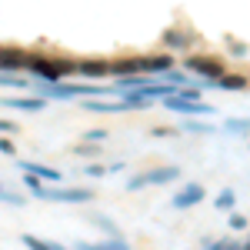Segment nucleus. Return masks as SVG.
Instances as JSON below:
<instances>
[{
    "label": "nucleus",
    "instance_id": "nucleus-1",
    "mask_svg": "<svg viewBox=\"0 0 250 250\" xmlns=\"http://www.w3.org/2000/svg\"><path fill=\"white\" fill-rule=\"evenodd\" d=\"M74 63L77 60H54V57H43V54H27L23 57V70H30L40 83H57L60 77L74 74Z\"/></svg>",
    "mask_w": 250,
    "mask_h": 250
},
{
    "label": "nucleus",
    "instance_id": "nucleus-2",
    "mask_svg": "<svg viewBox=\"0 0 250 250\" xmlns=\"http://www.w3.org/2000/svg\"><path fill=\"white\" fill-rule=\"evenodd\" d=\"M100 94H114V87H104V83H43L37 97H43V100H74V97H100Z\"/></svg>",
    "mask_w": 250,
    "mask_h": 250
},
{
    "label": "nucleus",
    "instance_id": "nucleus-3",
    "mask_svg": "<svg viewBox=\"0 0 250 250\" xmlns=\"http://www.w3.org/2000/svg\"><path fill=\"white\" fill-rule=\"evenodd\" d=\"M180 177V167H173V164H164V167H154V170L147 173H137V177H130L127 180V190H144V187H154V184H170V180H177Z\"/></svg>",
    "mask_w": 250,
    "mask_h": 250
},
{
    "label": "nucleus",
    "instance_id": "nucleus-4",
    "mask_svg": "<svg viewBox=\"0 0 250 250\" xmlns=\"http://www.w3.org/2000/svg\"><path fill=\"white\" fill-rule=\"evenodd\" d=\"M184 67H187L190 74H200L207 83H217V80L227 74V70H224V63H220L217 57H210V54H193V57L184 60Z\"/></svg>",
    "mask_w": 250,
    "mask_h": 250
},
{
    "label": "nucleus",
    "instance_id": "nucleus-5",
    "mask_svg": "<svg viewBox=\"0 0 250 250\" xmlns=\"http://www.w3.org/2000/svg\"><path fill=\"white\" fill-rule=\"evenodd\" d=\"M37 197L40 200H54V204H90L94 190H87V187H43Z\"/></svg>",
    "mask_w": 250,
    "mask_h": 250
},
{
    "label": "nucleus",
    "instance_id": "nucleus-6",
    "mask_svg": "<svg viewBox=\"0 0 250 250\" xmlns=\"http://www.w3.org/2000/svg\"><path fill=\"white\" fill-rule=\"evenodd\" d=\"M204 197H207V190H204L200 184H184L180 190L173 193L170 207L173 210H190V207H197V204H204Z\"/></svg>",
    "mask_w": 250,
    "mask_h": 250
},
{
    "label": "nucleus",
    "instance_id": "nucleus-7",
    "mask_svg": "<svg viewBox=\"0 0 250 250\" xmlns=\"http://www.w3.org/2000/svg\"><path fill=\"white\" fill-rule=\"evenodd\" d=\"M164 107L167 110H177V114H213V107L210 104H204V100H180L177 94H170V97H164Z\"/></svg>",
    "mask_w": 250,
    "mask_h": 250
},
{
    "label": "nucleus",
    "instance_id": "nucleus-8",
    "mask_svg": "<svg viewBox=\"0 0 250 250\" xmlns=\"http://www.w3.org/2000/svg\"><path fill=\"white\" fill-rule=\"evenodd\" d=\"M17 167L23 173H30V177H37V180H50V184H60L63 180V173L57 167H47V164H34V160H17Z\"/></svg>",
    "mask_w": 250,
    "mask_h": 250
},
{
    "label": "nucleus",
    "instance_id": "nucleus-9",
    "mask_svg": "<svg viewBox=\"0 0 250 250\" xmlns=\"http://www.w3.org/2000/svg\"><path fill=\"white\" fill-rule=\"evenodd\" d=\"M0 104L10 107V110H23V114H40V110L47 107V100L37 97V94H34V97H3Z\"/></svg>",
    "mask_w": 250,
    "mask_h": 250
},
{
    "label": "nucleus",
    "instance_id": "nucleus-10",
    "mask_svg": "<svg viewBox=\"0 0 250 250\" xmlns=\"http://www.w3.org/2000/svg\"><path fill=\"white\" fill-rule=\"evenodd\" d=\"M74 74H77V77L100 80V77L110 74V60H77V63H74Z\"/></svg>",
    "mask_w": 250,
    "mask_h": 250
},
{
    "label": "nucleus",
    "instance_id": "nucleus-11",
    "mask_svg": "<svg viewBox=\"0 0 250 250\" xmlns=\"http://www.w3.org/2000/svg\"><path fill=\"white\" fill-rule=\"evenodd\" d=\"M23 50H10V47H0V74H17L23 70Z\"/></svg>",
    "mask_w": 250,
    "mask_h": 250
},
{
    "label": "nucleus",
    "instance_id": "nucleus-12",
    "mask_svg": "<svg viewBox=\"0 0 250 250\" xmlns=\"http://www.w3.org/2000/svg\"><path fill=\"white\" fill-rule=\"evenodd\" d=\"M83 110H94V114H127V104L124 100H83Z\"/></svg>",
    "mask_w": 250,
    "mask_h": 250
},
{
    "label": "nucleus",
    "instance_id": "nucleus-13",
    "mask_svg": "<svg viewBox=\"0 0 250 250\" xmlns=\"http://www.w3.org/2000/svg\"><path fill=\"white\" fill-rule=\"evenodd\" d=\"M187 43H190V34L180 30V27H173V30L164 34V47H170V50H187Z\"/></svg>",
    "mask_w": 250,
    "mask_h": 250
},
{
    "label": "nucleus",
    "instance_id": "nucleus-14",
    "mask_svg": "<svg viewBox=\"0 0 250 250\" xmlns=\"http://www.w3.org/2000/svg\"><path fill=\"white\" fill-rule=\"evenodd\" d=\"M213 87H220V90H244L247 87V77L244 74H224Z\"/></svg>",
    "mask_w": 250,
    "mask_h": 250
},
{
    "label": "nucleus",
    "instance_id": "nucleus-15",
    "mask_svg": "<svg viewBox=\"0 0 250 250\" xmlns=\"http://www.w3.org/2000/svg\"><path fill=\"white\" fill-rule=\"evenodd\" d=\"M213 207H217V210H233V207H237V193H233L230 187L220 190V193H217V200H213Z\"/></svg>",
    "mask_w": 250,
    "mask_h": 250
},
{
    "label": "nucleus",
    "instance_id": "nucleus-16",
    "mask_svg": "<svg viewBox=\"0 0 250 250\" xmlns=\"http://www.w3.org/2000/svg\"><path fill=\"white\" fill-rule=\"evenodd\" d=\"M74 250H130V247L117 237V240H110V244H77Z\"/></svg>",
    "mask_w": 250,
    "mask_h": 250
},
{
    "label": "nucleus",
    "instance_id": "nucleus-17",
    "mask_svg": "<svg viewBox=\"0 0 250 250\" xmlns=\"http://www.w3.org/2000/svg\"><path fill=\"white\" fill-rule=\"evenodd\" d=\"M0 87H17V90H27V80L20 74H0Z\"/></svg>",
    "mask_w": 250,
    "mask_h": 250
},
{
    "label": "nucleus",
    "instance_id": "nucleus-18",
    "mask_svg": "<svg viewBox=\"0 0 250 250\" xmlns=\"http://www.w3.org/2000/svg\"><path fill=\"white\" fill-rule=\"evenodd\" d=\"M23 247H30V250H50V240H40V237H34V233H23Z\"/></svg>",
    "mask_w": 250,
    "mask_h": 250
},
{
    "label": "nucleus",
    "instance_id": "nucleus-19",
    "mask_svg": "<svg viewBox=\"0 0 250 250\" xmlns=\"http://www.w3.org/2000/svg\"><path fill=\"white\" fill-rule=\"evenodd\" d=\"M180 130H190V134H210L213 127H210V124H200V120H184Z\"/></svg>",
    "mask_w": 250,
    "mask_h": 250
},
{
    "label": "nucleus",
    "instance_id": "nucleus-20",
    "mask_svg": "<svg viewBox=\"0 0 250 250\" xmlns=\"http://www.w3.org/2000/svg\"><path fill=\"white\" fill-rule=\"evenodd\" d=\"M0 200H3V204H10V207H23V197H20V193L3 190V184H0Z\"/></svg>",
    "mask_w": 250,
    "mask_h": 250
},
{
    "label": "nucleus",
    "instance_id": "nucleus-21",
    "mask_svg": "<svg viewBox=\"0 0 250 250\" xmlns=\"http://www.w3.org/2000/svg\"><path fill=\"white\" fill-rule=\"evenodd\" d=\"M120 167H124V164H110V167H100V164H90V167H87V173H90V177H100V173L120 170Z\"/></svg>",
    "mask_w": 250,
    "mask_h": 250
},
{
    "label": "nucleus",
    "instance_id": "nucleus-22",
    "mask_svg": "<svg viewBox=\"0 0 250 250\" xmlns=\"http://www.w3.org/2000/svg\"><path fill=\"white\" fill-rule=\"evenodd\" d=\"M227 130L230 134H247V120L240 117V120H227Z\"/></svg>",
    "mask_w": 250,
    "mask_h": 250
},
{
    "label": "nucleus",
    "instance_id": "nucleus-23",
    "mask_svg": "<svg viewBox=\"0 0 250 250\" xmlns=\"http://www.w3.org/2000/svg\"><path fill=\"white\" fill-rule=\"evenodd\" d=\"M230 230H247V217L244 213H230Z\"/></svg>",
    "mask_w": 250,
    "mask_h": 250
},
{
    "label": "nucleus",
    "instance_id": "nucleus-24",
    "mask_svg": "<svg viewBox=\"0 0 250 250\" xmlns=\"http://www.w3.org/2000/svg\"><path fill=\"white\" fill-rule=\"evenodd\" d=\"M23 184H27V187H30V193H34V197H37V193L43 190V184H40L37 177H30V173H23Z\"/></svg>",
    "mask_w": 250,
    "mask_h": 250
},
{
    "label": "nucleus",
    "instance_id": "nucleus-25",
    "mask_svg": "<svg viewBox=\"0 0 250 250\" xmlns=\"http://www.w3.org/2000/svg\"><path fill=\"white\" fill-rule=\"evenodd\" d=\"M173 134H180V127H154L150 130V137H173Z\"/></svg>",
    "mask_w": 250,
    "mask_h": 250
},
{
    "label": "nucleus",
    "instance_id": "nucleus-26",
    "mask_svg": "<svg viewBox=\"0 0 250 250\" xmlns=\"http://www.w3.org/2000/svg\"><path fill=\"white\" fill-rule=\"evenodd\" d=\"M74 154H77V157H100L104 150H97V147H77Z\"/></svg>",
    "mask_w": 250,
    "mask_h": 250
},
{
    "label": "nucleus",
    "instance_id": "nucleus-27",
    "mask_svg": "<svg viewBox=\"0 0 250 250\" xmlns=\"http://www.w3.org/2000/svg\"><path fill=\"white\" fill-rule=\"evenodd\" d=\"M20 127L17 124H10V120H0V134H17Z\"/></svg>",
    "mask_w": 250,
    "mask_h": 250
},
{
    "label": "nucleus",
    "instance_id": "nucleus-28",
    "mask_svg": "<svg viewBox=\"0 0 250 250\" xmlns=\"http://www.w3.org/2000/svg\"><path fill=\"white\" fill-rule=\"evenodd\" d=\"M87 140H90V144H97V140H107V130H90V134H87Z\"/></svg>",
    "mask_w": 250,
    "mask_h": 250
},
{
    "label": "nucleus",
    "instance_id": "nucleus-29",
    "mask_svg": "<svg viewBox=\"0 0 250 250\" xmlns=\"http://www.w3.org/2000/svg\"><path fill=\"white\" fill-rule=\"evenodd\" d=\"M224 250H247V244H244V240H240V244H237V240H224Z\"/></svg>",
    "mask_w": 250,
    "mask_h": 250
},
{
    "label": "nucleus",
    "instance_id": "nucleus-30",
    "mask_svg": "<svg viewBox=\"0 0 250 250\" xmlns=\"http://www.w3.org/2000/svg\"><path fill=\"white\" fill-rule=\"evenodd\" d=\"M0 154H14V144L7 137H0Z\"/></svg>",
    "mask_w": 250,
    "mask_h": 250
},
{
    "label": "nucleus",
    "instance_id": "nucleus-31",
    "mask_svg": "<svg viewBox=\"0 0 250 250\" xmlns=\"http://www.w3.org/2000/svg\"><path fill=\"white\" fill-rule=\"evenodd\" d=\"M207 250H224V240H213V244H207Z\"/></svg>",
    "mask_w": 250,
    "mask_h": 250
}]
</instances>
